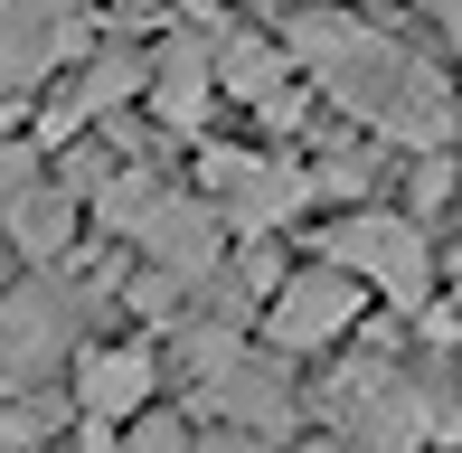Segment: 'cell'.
Instances as JSON below:
<instances>
[{
  "label": "cell",
  "instance_id": "cell-12",
  "mask_svg": "<svg viewBox=\"0 0 462 453\" xmlns=\"http://www.w3.org/2000/svg\"><path fill=\"white\" fill-rule=\"evenodd\" d=\"M76 226H86V190L76 180H29V190L0 208V236H10V255L19 264H67L76 255Z\"/></svg>",
  "mask_w": 462,
  "mask_h": 453
},
{
  "label": "cell",
  "instance_id": "cell-16",
  "mask_svg": "<svg viewBox=\"0 0 462 453\" xmlns=\"http://www.w3.org/2000/svg\"><path fill=\"white\" fill-rule=\"evenodd\" d=\"M425 10H434V29H444V57L462 67V0H425Z\"/></svg>",
  "mask_w": 462,
  "mask_h": 453
},
{
  "label": "cell",
  "instance_id": "cell-4",
  "mask_svg": "<svg viewBox=\"0 0 462 453\" xmlns=\"http://www.w3.org/2000/svg\"><path fill=\"white\" fill-rule=\"evenodd\" d=\"M321 416L359 444H415V435H462V406L406 359H340L321 387Z\"/></svg>",
  "mask_w": 462,
  "mask_h": 453
},
{
  "label": "cell",
  "instance_id": "cell-3",
  "mask_svg": "<svg viewBox=\"0 0 462 453\" xmlns=\"http://www.w3.org/2000/svg\"><path fill=\"white\" fill-rule=\"evenodd\" d=\"M330 264L368 283L387 312H434V283H444V255H434V217L415 208H377V199H340L330 226H311Z\"/></svg>",
  "mask_w": 462,
  "mask_h": 453
},
{
  "label": "cell",
  "instance_id": "cell-7",
  "mask_svg": "<svg viewBox=\"0 0 462 453\" xmlns=\"http://www.w3.org/2000/svg\"><path fill=\"white\" fill-rule=\"evenodd\" d=\"M123 245H133L142 264H161V274L199 283V274H217V264H226L236 226L217 217V199H208V190H180V180H161V190L142 199L133 217H123Z\"/></svg>",
  "mask_w": 462,
  "mask_h": 453
},
{
  "label": "cell",
  "instance_id": "cell-9",
  "mask_svg": "<svg viewBox=\"0 0 462 453\" xmlns=\"http://www.w3.org/2000/svg\"><path fill=\"white\" fill-rule=\"evenodd\" d=\"M95 29V0H0V95H29L38 76L76 67Z\"/></svg>",
  "mask_w": 462,
  "mask_h": 453
},
{
  "label": "cell",
  "instance_id": "cell-10",
  "mask_svg": "<svg viewBox=\"0 0 462 453\" xmlns=\"http://www.w3.org/2000/svg\"><path fill=\"white\" fill-rule=\"evenodd\" d=\"M161 397V349L152 340H104L76 349V435L86 444H123V416Z\"/></svg>",
  "mask_w": 462,
  "mask_h": 453
},
{
  "label": "cell",
  "instance_id": "cell-2",
  "mask_svg": "<svg viewBox=\"0 0 462 453\" xmlns=\"http://www.w3.org/2000/svg\"><path fill=\"white\" fill-rule=\"evenodd\" d=\"M123 283H104V274H76V255L67 264H29V283H10L0 293V387H48L57 378V359H76V340H86V312H104Z\"/></svg>",
  "mask_w": 462,
  "mask_h": 453
},
{
  "label": "cell",
  "instance_id": "cell-6",
  "mask_svg": "<svg viewBox=\"0 0 462 453\" xmlns=\"http://www.w3.org/2000/svg\"><path fill=\"white\" fill-rule=\"evenodd\" d=\"M368 283L349 274V264H330V255H311V264H283L274 274V293H264V312H255V331L283 349V359H321V349H340V340H359V321H368Z\"/></svg>",
  "mask_w": 462,
  "mask_h": 453
},
{
  "label": "cell",
  "instance_id": "cell-17",
  "mask_svg": "<svg viewBox=\"0 0 462 453\" xmlns=\"http://www.w3.org/2000/svg\"><path fill=\"white\" fill-rule=\"evenodd\" d=\"M255 10H264V19H283V10H302V0H255Z\"/></svg>",
  "mask_w": 462,
  "mask_h": 453
},
{
  "label": "cell",
  "instance_id": "cell-13",
  "mask_svg": "<svg viewBox=\"0 0 462 453\" xmlns=\"http://www.w3.org/2000/svg\"><path fill=\"white\" fill-rule=\"evenodd\" d=\"M67 406L57 397H38V387H19V406H0V444H48V435H67Z\"/></svg>",
  "mask_w": 462,
  "mask_h": 453
},
{
  "label": "cell",
  "instance_id": "cell-1",
  "mask_svg": "<svg viewBox=\"0 0 462 453\" xmlns=\"http://www.w3.org/2000/svg\"><path fill=\"white\" fill-rule=\"evenodd\" d=\"M292 67L321 86V105L340 123H359L377 133L387 152H434V142H453V76L434 48H415V38H396L387 19H359L349 0H302V10L274 19Z\"/></svg>",
  "mask_w": 462,
  "mask_h": 453
},
{
  "label": "cell",
  "instance_id": "cell-15",
  "mask_svg": "<svg viewBox=\"0 0 462 453\" xmlns=\"http://www.w3.org/2000/svg\"><path fill=\"white\" fill-rule=\"evenodd\" d=\"M38 180V142H19V133H0V208H10L19 190Z\"/></svg>",
  "mask_w": 462,
  "mask_h": 453
},
{
  "label": "cell",
  "instance_id": "cell-8",
  "mask_svg": "<svg viewBox=\"0 0 462 453\" xmlns=\"http://www.w3.org/2000/svg\"><path fill=\"white\" fill-rule=\"evenodd\" d=\"M142 86H152V48H133V38H114V48H86L76 57V76L38 105V142L48 152H67V142H86L104 114L142 105Z\"/></svg>",
  "mask_w": 462,
  "mask_h": 453
},
{
  "label": "cell",
  "instance_id": "cell-18",
  "mask_svg": "<svg viewBox=\"0 0 462 453\" xmlns=\"http://www.w3.org/2000/svg\"><path fill=\"white\" fill-rule=\"evenodd\" d=\"M453 152H462V114H453Z\"/></svg>",
  "mask_w": 462,
  "mask_h": 453
},
{
  "label": "cell",
  "instance_id": "cell-14",
  "mask_svg": "<svg viewBox=\"0 0 462 453\" xmlns=\"http://www.w3.org/2000/svg\"><path fill=\"white\" fill-rule=\"evenodd\" d=\"M123 444H133V453H171V444H189V416L142 406V416H123Z\"/></svg>",
  "mask_w": 462,
  "mask_h": 453
},
{
  "label": "cell",
  "instance_id": "cell-5",
  "mask_svg": "<svg viewBox=\"0 0 462 453\" xmlns=\"http://www.w3.org/2000/svg\"><path fill=\"white\" fill-rule=\"evenodd\" d=\"M199 190L217 199V217L236 226V236H283V226H302L321 208L311 161L274 152V142H208L199 152Z\"/></svg>",
  "mask_w": 462,
  "mask_h": 453
},
{
  "label": "cell",
  "instance_id": "cell-11",
  "mask_svg": "<svg viewBox=\"0 0 462 453\" xmlns=\"http://www.w3.org/2000/svg\"><path fill=\"white\" fill-rule=\"evenodd\" d=\"M142 105H152L161 133H208V114L226 105L217 95V19H180L171 38L152 48V86H142Z\"/></svg>",
  "mask_w": 462,
  "mask_h": 453
}]
</instances>
